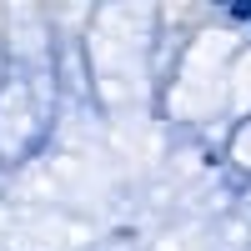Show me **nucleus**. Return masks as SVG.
<instances>
[{
	"instance_id": "f257e3e1",
	"label": "nucleus",
	"mask_w": 251,
	"mask_h": 251,
	"mask_svg": "<svg viewBox=\"0 0 251 251\" xmlns=\"http://www.w3.org/2000/svg\"><path fill=\"white\" fill-rule=\"evenodd\" d=\"M221 5H226L231 20H251V0H221Z\"/></svg>"
}]
</instances>
